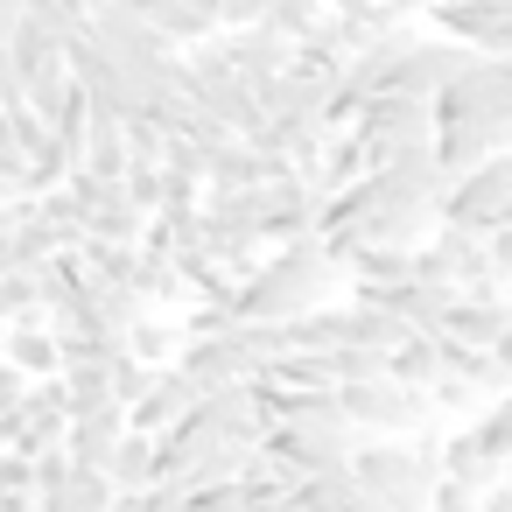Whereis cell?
<instances>
[{
    "label": "cell",
    "instance_id": "obj_20",
    "mask_svg": "<svg viewBox=\"0 0 512 512\" xmlns=\"http://www.w3.org/2000/svg\"><path fill=\"white\" fill-rule=\"evenodd\" d=\"M120 134H127V162H162V141H169V127H162L148 106L120 113Z\"/></svg>",
    "mask_w": 512,
    "mask_h": 512
},
{
    "label": "cell",
    "instance_id": "obj_29",
    "mask_svg": "<svg viewBox=\"0 0 512 512\" xmlns=\"http://www.w3.org/2000/svg\"><path fill=\"white\" fill-rule=\"evenodd\" d=\"M491 351H498V358L512 365V316H505V330H498V344H491Z\"/></svg>",
    "mask_w": 512,
    "mask_h": 512
},
{
    "label": "cell",
    "instance_id": "obj_31",
    "mask_svg": "<svg viewBox=\"0 0 512 512\" xmlns=\"http://www.w3.org/2000/svg\"><path fill=\"white\" fill-rule=\"evenodd\" d=\"M505 176H512V148H505Z\"/></svg>",
    "mask_w": 512,
    "mask_h": 512
},
{
    "label": "cell",
    "instance_id": "obj_7",
    "mask_svg": "<svg viewBox=\"0 0 512 512\" xmlns=\"http://www.w3.org/2000/svg\"><path fill=\"white\" fill-rule=\"evenodd\" d=\"M218 50H225V64L246 78V85H267L274 71H288V36L281 29H267V22H225L218 29Z\"/></svg>",
    "mask_w": 512,
    "mask_h": 512
},
{
    "label": "cell",
    "instance_id": "obj_1",
    "mask_svg": "<svg viewBox=\"0 0 512 512\" xmlns=\"http://www.w3.org/2000/svg\"><path fill=\"white\" fill-rule=\"evenodd\" d=\"M337 288H344V274H337L330 246H323L316 232H295V239L267 246V260H260L253 274H239V288H232V316L288 323V316H302L309 302H330Z\"/></svg>",
    "mask_w": 512,
    "mask_h": 512
},
{
    "label": "cell",
    "instance_id": "obj_22",
    "mask_svg": "<svg viewBox=\"0 0 512 512\" xmlns=\"http://www.w3.org/2000/svg\"><path fill=\"white\" fill-rule=\"evenodd\" d=\"M323 8H330V0H267V15H260V22H267V29H281V36L295 43V36H302Z\"/></svg>",
    "mask_w": 512,
    "mask_h": 512
},
{
    "label": "cell",
    "instance_id": "obj_10",
    "mask_svg": "<svg viewBox=\"0 0 512 512\" xmlns=\"http://www.w3.org/2000/svg\"><path fill=\"white\" fill-rule=\"evenodd\" d=\"M190 400H197V386H190L176 365H155L148 393L127 407V428H148V435H162L169 421H183V414H190Z\"/></svg>",
    "mask_w": 512,
    "mask_h": 512
},
{
    "label": "cell",
    "instance_id": "obj_2",
    "mask_svg": "<svg viewBox=\"0 0 512 512\" xmlns=\"http://www.w3.org/2000/svg\"><path fill=\"white\" fill-rule=\"evenodd\" d=\"M435 449H442V435H435L428 421H421L414 435H358L351 456H344V470H351V484H358L365 505L414 512V505H428V484L442 477Z\"/></svg>",
    "mask_w": 512,
    "mask_h": 512
},
{
    "label": "cell",
    "instance_id": "obj_30",
    "mask_svg": "<svg viewBox=\"0 0 512 512\" xmlns=\"http://www.w3.org/2000/svg\"><path fill=\"white\" fill-rule=\"evenodd\" d=\"M64 8H71V15H92V8H99V0H64Z\"/></svg>",
    "mask_w": 512,
    "mask_h": 512
},
{
    "label": "cell",
    "instance_id": "obj_28",
    "mask_svg": "<svg viewBox=\"0 0 512 512\" xmlns=\"http://www.w3.org/2000/svg\"><path fill=\"white\" fill-rule=\"evenodd\" d=\"M15 15H22V0H0V43H8V29H15Z\"/></svg>",
    "mask_w": 512,
    "mask_h": 512
},
{
    "label": "cell",
    "instance_id": "obj_18",
    "mask_svg": "<svg viewBox=\"0 0 512 512\" xmlns=\"http://www.w3.org/2000/svg\"><path fill=\"white\" fill-rule=\"evenodd\" d=\"M0 323H50L29 267H0Z\"/></svg>",
    "mask_w": 512,
    "mask_h": 512
},
{
    "label": "cell",
    "instance_id": "obj_4",
    "mask_svg": "<svg viewBox=\"0 0 512 512\" xmlns=\"http://www.w3.org/2000/svg\"><path fill=\"white\" fill-rule=\"evenodd\" d=\"M435 218H456V225H470V232H491L498 218H512V176H505V155H484V162L456 169V176L442 183Z\"/></svg>",
    "mask_w": 512,
    "mask_h": 512
},
{
    "label": "cell",
    "instance_id": "obj_15",
    "mask_svg": "<svg viewBox=\"0 0 512 512\" xmlns=\"http://www.w3.org/2000/svg\"><path fill=\"white\" fill-rule=\"evenodd\" d=\"M106 505H113V477L92 470V463H71L64 484L43 498V512H106Z\"/></svg>",
    "mask_w": 512,
    "mask_h": 512
},
{
    "label": "cell",
    "instance_id": "obj_6",
    "mask_svg": "<svg viewBox=\"0 0 512 512\" xmlns=\"http://www.w3.org/2000/svg\"><path fill=\"white\" fill-rule=\"evenodd\" d=\"M470 57H477V50L456 43V36H442V29H435V36H414L407 57H400V71H393V92H421V99H435Z\"/></svg>",
    "mask_w": 512,
    "mask_h": 512
},
{
    "label": "cell",
    "instance_id": "obj_13",
    "mask_svg": "<svg viewBox=\"0 0 512 512\" xmlns=\"http://www.w3.org/2000/svg\"><path fill=\"white\" fill-rule=\"evenodd\" d=\"M0 358H8L22 379H43V372H57L64 358H57V330L50 323H8L0 330Z\"/></svg>",
    "mask_w": 512,
    "mask_h": 512
},
{
    "label": "cell",
    "instance_id": "obj_11",
    "mask_svg": "<svg viewBox=\"0 0 512 512\" xmlns=\"http://www.w3.org/2000/svg\"><path fill=\"white\" fill-rule=\"evenodd\" d=\"M120 428H127V407H120V400L71 414V421H64V449H71V463H92V470H106V456H113Z\"/></svg>",
    "mask_w": 512,
    "mask_h": 512
},
{
    "label": "cell",
    "instance_id": "obj_3",
    "mask_svg": "<svg viewBox=\"0 0 512 512\" xmlns=\"http://www.w3.org/2000/svg\"><path fill=\"white\" fill-rule=\"evenodd\" d=\"M337 407L358 435H414L428 421V393L393 379V372H372V379H344L337 386Z\"/></svg>",
    "mask_w": 512,
    "mask_h": 512
},
{
    "label": "cell",
    "instance_id": "obj_9",
    "mask_svg": "<svg viewBox=\"0 0 512 512\" xmlns=\"http://www.w3.org/2000/svg\"><path fill=\"white\" fill-rule=\"evenodd\" d=\"M428 253L442 260V274H449L456 288H470V281H491L484 232H470V225H456V218H435V225H428Z\"/></svg>",
    "mask_w": 512,
    "mask_h": 512
},
{
    "label": "cell",
    "instance_id": "obj_16",
    "mask_svg": "<svg viewBox=\"0 0 512 512\" xmlns=\"http://www.w3.org/2000/svg\"><path fill=\"white\" fill-rule=\"evenodd\" d=\"M176 344H183V316H169V309H141V316L127 323V351L148 358V365H169Z\"/></svg>",
    "mask_w": 512,
    "mask_h": 512
},
{
    "label": "cell",
    "instance_id": "obj_24",
    "mask_svg": "<svg viewBox=\"0 0 512 512\" xmlns=\"http://www.w3.org/2000/svg\"><path fill=\"white\" fill-rule=\"evenodd\" d=\"M162 169H183V176H204V148L190 134H169L162 141Z\"/></svg>",
    "mask_w": 512,
    "mask_h": 512
},
{
    "label": "cell",
    "instance_id": "obj_21",
    "mask_svg": "<svg viewBox=\"0 0 512 512\" xmlns=\"http://www.w3.org/2000/svg\"><path fill=\"white\" fill-rule=\"evenodd\" d=\"M470 435H477L491 456H512V386H505V393H491V407L470 421Z\"/></svg>",
    "mask_w": 512,
    "mask_h": 512
},
{
    "label": "cell",
    "instance_id": "obj_23",
    "mask_svg": "<svg viewBox=\"0 0 512 512\" xmlns=\"http://www.w3.org/2000/svg\"><path fill=\"white\" fill-rule=\"evenodd\" d=\"M197 190H204V176L162 169V204H155V211H190V204H197Z\"/></svg>",
    "mask_w": 512,
    "mask_h": 512
},
{
    "label": "cell",
    "instance_id": "obj_8",
    "mask_svg": "<svg viewBox=\"0 0 512 512\" xmlns=\"http://www.w3.org/2000/svg\"><path fill=\"white\" fill-rule=\"evenodd\" d=\"M197 407H204V421L225 428L232 442H260V428H267V400H260L253 379H218V386L197 393Z\"/></svg>",
    "mask_w": 512,
    "mask_h": 512
},
{
    "label": "cell",
    "instance_id": "obj_27",
    "mask_svg": "<svg viewBox=\"0 0 512 512\" xmlns=\"http://www.w3.org/2000/svg\"><path fill=\"white\" fill-rule=\"evenodd\" d=\"M15 400H22V372L0 358V407H15Z\"/></svg>",
    "mask_w": 512,
    "mask_h": 512
},
{
    "label": "cell",
    "instance_id": "obj_26",
    "mask_svg": "<svg viewBox=\"0 0 512 512\" xmlns=\"http://www.w3.org/2000/svg\"><path fill=\"white\" fill-rule=\"evenodd\" d=\"M267 15V0H218V29L225 22H260Z\"/></svg>",
    "mask_w": 512,
    "mask_h": 512
},
{
    "label": "cell",
    "instance_id": "obj_12",
    "mask_svg": "<svg viewBox=\"0 0 512 512\" xmlns=\"http://www.w3.org/2000/svg\"><path fill=\"white\" fill-rule=\"evenodd\" d=\"M106 477H113V505H127L148 477H155V435L148 428H120L113 456H106Z\"/></svg>",
    "mask_w": 512,
    "mask_h": 512
},
{
    "label": "cell",
    "instance_id": "obj_14",
    "mask_svg": "<svg viewBox=\"0 0 512 512\" xmlns=\"http://www.w3.org/2000/svg\"><path fill=\"white\" fill-rule=\"evenodd\" d=\"M78 162L99 169V176H120L127 169V134H120V113L113 106H92L85 99V148H78Z\"/></svg>",
    "mask_w": 512,
    "mask_h": 512
},
{
    "label": "cell",
    "instance_id": "obj_19",
    "mask_svg": "<svg viewBox=\"0 0 512 512\" xmlns=\"http://www.w3.org/2000/svg\"><path fill=\"white\" fill-rule=\"evenodd\" d=\"M36 211L50 218V232H57L64 246H78V239H85V204H78V197H71L64 183H50V190H36Z\"/></svg>",
    "mask_w": 512,
    "mask_h": 512
},
{
    "label": "cell",
    "instance_id": "obj_17",
    "mask_svg": "<svg viewBox=\"0 0 512 512\" xmlns=\"http://www.w3.org/2000/svg\"><path fill=\"white\" fill-rule=\"evenodd\" d=\"M323 372H330V386H344V379H372V372H386V351L365 344V337H337V344L323 351Z\"/></svg>",
    "mask_w": 512,
    "mask_h": 512
},
{
    "label": "cell",
    "instance_id": "obj_25",
    "mask_svg": "<svg viewBox=\"0 0 512 512\" xmlns=\"http://www.w3.org/2000/svg\"><path fill=\"white\" fill-rule=\"evenodd\" d=\"M428 505H435V512H477V491L456 484V477H435V484H428Z\"/></svg>",
    "mask_w": 512,
    "mask_h": 512
},
{
    "label": "cell",
    "instance_id": "obj_5",
    "mask_svg": "<svg viewBox=\"0 0 512 512\" xmlns=\"http://www.w3.org/2000/svg\"><path fill=\"white\" fill-rule=\"evenodd\" d=\"M428 22L484 57H512V0H435Z\"/></svg>",
    "mask_w": 512,
    "mask_h": 512
},
{
    "label": "cell",
    "instance_id": "obj_32",
    "mask_svg": "<svg viewBox=\"0 0 512 512\" xmlns=\"http://www.w3.org/2000/svg\"><path fill=\"white\" fill-rule=\"evenodd\" d=\"M505 477H512V456H505Z\"/></svg>",
    "mask_w": 512,
    "mask_h": 512
},
{
    "label": "cell",
    "instance_id": "obj_33",
    "mask_svg": "<svg viewBox=\"0 0 512 512\" xmlns=\"http://www.w3.org/2000/svg\"><path fill=\"white\" fill-rule=\"evenodd\" d=\"M421 8H435V0H421Z\"/></svg>",
    "mask_w": 512,
    "mask_h": 512
}]
</instances>
